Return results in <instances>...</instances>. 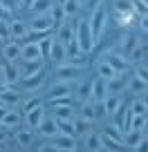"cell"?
<instances>
[{
    "mask_svg": "<svg viewBox=\"0 0 148 152\" xmlns=\"http://www.w3.org/2000/svg\"><path fill=\"white\" fill-rule=\"evenodd\" d=\"M65 94H72V81H58L49 87L47 92V101L52 99H58V96H65Z\"/></svg>",
    "mask_w": 148,
    "mask_h": 152,
    "instance_id": "9a60e30c",
    "label": "cell"
},
{
    "mask_svg": "<svg viewBox=\"0 0 148 152\" xmlns=\"http://www.w3.org/2000/svg\"><path fill=\"white\" fill-rule=\"evenodd\" d=\"M81 119L88 121V123H92V121H96V110H94V103L92 101H85V103H81Z\"/></svg>",
    "mask_w": 148,
    "mask_h": 152,
    "instance_id": "4dcf8cb0",
    "label": "cell"
},
{
    "mask_svg": "<svg viewBox=\"0 0 148 152\" xmlns=\"http://www.w3.org/2000/svg\"><path fill=\"white\" fill-rule=\"evenodd\" d=\"M49 143H52L56 150H61V152H70V150L77 148V139H74V137H67V134H56Z\"/></svg>",
    "mask_w": 148,
    "mask_h": 152,
    "instance_id": "4fadbf2b",
    "label": "cell"
},
{
    "mask_svg": "<svg viewBox=\"0 0 148 152\" xmlns=\"http://www.w3.org/2000/svg\"><path fill=\"white\" fill-rule=\"evenodd\" d=\"M0 7L14 11V9H18V7H23V5H20V0H0Z\"/></svg>",
    "mask_w": 148,
    "mask_h": 152,
    "instance_id": "b9f144b4",
    "label": "cell"
},
{
    "mask_svg": "<svg viewBox=\"0 0 148 152\" xmlns=\"http://www.w3.org/2000/svg\"><path fill=\"white\" fill-rule=\"evenodd\" d=\"M20 81H23V87H25V90H38V87L45 83V69L38 72V74L25 76V78H20Z\"/></svg>",
    "mask_w": 148,
    "mask_h": 152,
    "instance_id": "cb8c5ba5",
    "label": "cell"
},
{
    "mask_svg": "<svg viewBox=\"0 0 148 152\" xmlns=\"http://www.w3.org/2000/svg\"><path fill=\"white\" fill-rule=\"evenodd\" d=\"M32 2H34V0H20V5H23V7H29Z\"/></svg>",
    "mask_w": 148,
    "mask_h": 152,
    "instance_id": "681fc988",
    "label": "cell"
},
{
    "mask_svg": "<svg viewBox=\"0 0 148 152\" xmlns=\"http://www.w3.org/2000/svg\"><path fill=\"white\" fill-rule=\"evenodd\" d=\"M0 83H2V65H0Z\"/></svg>",
    "mask_w": 148,
    "mask_h": 152,
    "instance_id": "f907efd6",
    "label": "cell"
},
{
    "mask_svg": "<svg viewBox=\"0 0 148 152\" xmlns=\"http://www.w3.org/2000/svg\"><path fill=\"white\" fill-rule=\"evenodd\" d=\"M7 110H9V107H5V105H0V121L5 119V114H7Z\"/></svg>",
    "mask_w": 148,
    "mask_h": 152,
    "instance_id": "c3c4849f",
    "label": "cell"
},
{
    "mask_svg": "<svg viewBox=\"0 0 148 152\" xmlns=\"http://www.w3.org/2000/svg\"><path fill=\"white\" fill-rule=\"evenodd\" d=\"M52 0H34L32 5L27 7L29 9V16L32 18H36V16H43V14H49V9H52Z\"/></svg>",
    "mask_w": 148,
    "mask_h": 152,
    "instance_id": "7402d4cb",
    "label": "cell"
},
{
    "mask_svg": "<svg viewBox=\"0 0 148 152\" xmlns=\"http://www.w3.org/2000/svg\"><path fill=\"white\" fill-rule=\"evenodd\" d=\"M58 40V43H63L65 47H70V45H74V27H72L67 20H63V23H58V29H56V36H54Z\"/></svg>",
    "mask_w": 148,
    "mask_h": 152,
    "instance_id": "ba28073f",
    "label": "cell"
},
{
    "mask_svg": "<svg viewBox=\"0 0 148 152\" xmlns=\"http://www.w3.org/2000/svg\"><path fill=\"white\" fill-rule=\"evenodd\" d=\"M43 119H45V105L43 103L25 110V123H27V130H36Z\"/></svg>",
    "mask_w": 148,
    "mask_h": 152,
    "instance_id": "5b68a950",
    "label": "cell"
},
{
    "mask_svg": "<svg viewBox=\"0 0 148 152\" xmlns=\"http://www.w3.org/2000/svg\"><path fill=\"white\" fill-rule=\"evenodd\" d=\"M126 74H115L110 81H105V96L108 94H119L121 90L126 87Z\"/></svg>",
    "mask_w": 148,
    "mask_h": 152,
    "instance_id": "d6986e66",
    "label": "cell"
},
{
    "mask_svg": "<svg viewBox=\"0 0 148 152\" xmlns=\"http://www.w3.org/2000/svg\"><path fill=\"white\" fill-rule=\"evenodd\" d=\"M54 29V20L49 14H43V16H36L32 18V25H29V31H43V34H49Z\"/></svg>",
    "mask_w": 148,
    "mask_h": 152,
    "instance_id": "9c48e42d",
    "label": "cell"
},
{
    "mask_svg": "<svg viewBox=\"0 0 148 152\" xmlns=\"http://www.w3.org/2000/svg\"><path fill=\"white\" fill-rule=\"evenodd\" d=\"M103 99H105V81L96 76V78H92V96H90V101L101 103Z\"/></svg>",
    "mask_w": 148,
    "mask_h": 152,
    "instance_id": "4316f807",
    "label": "cell"
},
{
    "mask_svg": "<svg viewBox=\"0 0 148 152\" xmlns=\"http://www.w3.org/2000/svg\"><path fill=\"white\" fill-rule=\"evenodd\" d=\"M36 152H61V150H56V148H54L52 143H45V145L36 148Z\"/></svg>",
    "mask_w": 148,
    "mask_h": 152,
    "instance_id": "7dc6e473",
    "label": "cell"
},
{
    "mask_svg": "<svg viewBox=\"0 0 148 152\" xmlns=\"http://www.w3.org/2000/svg\"><path fill=\"white\" fill-rule=\"evenodd\" d=\"M146 139V134L144 132H135V130H128V132H124V139H121V143H124V148H130V150H135V148L139 145V143Z\"/></svg>",
    "mask_w": 148,
    "mask_h": 152,
    "instance_id": "603a6c76",
    "label": "cell"
},
{
    "mask_svg": "<svg viewBox=\"0 0 148 152\" xmlns=\"http://www.w3.org/2000/svg\"><path fill=\"white\" fill-rule=\"evenodd\" d=\"M128 92L130 94H146V81L133 76V78L128 81Z\"/></svg>",
    "mask_w": 148,
    "mask_h": 152,
    "instance_id": "e575fe53",
    "label": "cell"
},
{
    "mask_svg": "<svg viewBox=\"0 0 148 152\" xmlns=\"http://www.w3.org/2000/svg\"><path fill=\"white\" fill-rule=\"evenodd\" d=\"M0 105H2V103H0Z\"/></svg>",
    "mask_w": 148,
    "mask_h": 152,
    "instance_id": "11a10c76",
    "label": "cell"
},
{
    "mask_svg": "<svg viewBox=\"0 0 148 152\" xmlns=\"http://www.w3.org/2000/svg\"><path fill=\"white\" fill-rule=\"evenodd\" d=\"M128 58H133V61H144V58H146V45H135V49H133V52H130L128 54Z\"/></svg>",
    "mask_w": 148,
    "mask_h": 152,
    "instance_id": "74e56055",
    "label": "cell"
},
{
    "mask_svg": "<svg viewBox=\"0 0 148 152\" xmlns=\"http://www.w3.org/2000/svg\"><path fill=\"white\" fill-rule=\"evenodd\" d=\"M20 63V67H18V72H20V78H25V76H32V74H38V72H43L45 67H43V61L40 63H27V61H18Z\"/></svg>",
    "mask_w": 148,
    "mask_h": 152,
    "instance_id": "484cf974",
    "label": "cell"
},
{
    "mask_svg": "<svg viewBox=\"0 0 148 152\" xmlns=\"http://www.w3.org/2000/svg\"><path fill=\"white\" fill-rule=\"evenodd\" d=\"M105 23H108V9H105V2L101 0L99 5L94 7L92 16L88 18V25H90V31H92V40H94V47L99 45V40H101V38H103Z\"/></svg>",
    "mask_w": 148,
    "mask_h": 152,
    "instance_id": "6da1fadb",
    "label": "cell"
},
{
    "mask_svg": "<svg viewBox=\"0 0 148 152\" xmlns=\"http://www.w3.org/2000/svg\"><path fill=\"white\" fill-rule=\"evenodd\" d=\"M77 2H79V5H85V2H88V0H77Z\"/></svg>",
    "mask_w": 148,
    "mask_h": 152,
    "instance_id": "816d5d0a",
    "label": "cell"
},
{
    "mask_svg": "<svg viewBox=\"0 0 148 152\" xmlns=\"http://www.w3.org/2000/svg\"><path fill=\"white\" fill-rule=\"evenodd\" d=\"M16 143L20 148H29L34 143V130H18L16 132Z\"/></svg>",
    "mask_w": 148,
    "mask_h": 152,
    "instance_id": "1f68e13d",
    "label": "cell"
},
{
    "mask_svg": "<svg viewBox=\"0 0 148 152\" xmlns=\"http://www.w3.org/2000/svg\"><path fill=\"white\" fill-rule=\"evenodd\" d=\"M128 110H130V114H148V103H146V99H139V96H135L133 99V103L128 105Z\"/></svg>",
    "mask_w": 148,
    "mask_h": 152,
    "instance_id": "d6a6232c",
    "label": "cell"
},
{
    "mask_svg": "<svg viewBox=\"0 0 148 152\" xmlns=\"http://www.w3.org/2000/svg\"><path fill=\"white\" fill-rule=\"evenodd\" d=\"M47 58L52 63H56V65H61V63H65L67 58V47L63 43H58L56 38L52 40V45H49V52H47Z\"/></svg>",
    "mask_w": 148,
    "mask_h": 152,
    "instance_id": "30bf717a",
    "label": "cell"
},
{
    "mask_svg": "<svg viewBox=\"0 0 148 152\" xmlns=\"http://www.w3.org/2000/svg\"><path fill=\"white\" fill-rule=\"evenodd\" d=\"M61 7H63V16H65V20L72 18V16L79 11V2H77V0H63Z\"/></svg>",
    "mask_w": 148,
    "mask_h": 152,
    "instance_id": "d590c367",
    "label": "cell"
},
{
    "mask_svg": "<svg viewBox=\"0 0 148 152\" xmlns=\"http://www.w3.org/2000/svg\"><path fill=\"white\" fill-rule=\"evenodd\" d=\"M137 43H139V36H137V34H133V31L124 34V38H121V45H119V54L128 58V54L135 49V45H137Z\"/></svg>",
    "mask_w": 148,
    "mask_h": 152,
    "instance_id": "e0dca14e",
    "label": "cell"
},
{
    "mask_svg": "<svg viewBox=\"0 0 148 152\" xmlns=\"http://www.w3.org/2000/svg\"><path fill=\"white\" fill-rule=\"evenodd\" d=\"M11 16H14V11L5 9V7H0V20H7V23H11Z\"/></svg>",
    "mask_w": 148,
    "mask_h": 152,
    "instance_id": "bcb514c9",
    "label": "cell"
},
{
    "mask_svg": "<svg viewBox=\"0 0 148 152\" xmlns=\"http://www.w3.org/2000/svg\"><path fill=\"white\" fill-rule=\"evenodd\" d=\"M20 123H23V114L16 112V110H7L5 119L0 121V125H2V128H7V130H18Z\"/></svg>",
    "mask_w": 148,
    "mask_h": 152,
    "instance_id": "2e32d148",
    "label": "cell"
},
{
    "mask_svg": "<svg viewBox=\"0 0 148 152\" xmlns=\"http://www.w3.org/2000/svg\"><path fill=\"white\" fill-rule=\"evenodd\" d=\"M105 61L112 65V69H115L117 74H126V65H128V58H126V56H121V54H115V56L105 58Z\"/></svg>",
    "mask_w": 148,
    "mask_h": 152,
    "instance_id": "f1b7e54d",
    "label": "cell"
},
{
    "mask_svg": "<svg viewBox=\"0 0 148 152\" xmlns=\"http://www.w3.org/2000/svg\"><path fill=\"white\" fill-rule=\"evenodd\" d=\"M135 76H137V78H144V81H148V67H146V61H141V65H137V72H135Z\"/></svg>",
    "mask_w": 148,
    "mask_h": 152,
    "instance_id": "7bdbcfd3",
    "label": "cell"
},
{
    "mask_svg": "<svg viewBox=\"0 0 148 152\" xmlns=\"http://www.w3.org/2000/svg\"><path fill=\"white\" fill-rule=\"evenodd\" d=\"M0 103L5 105V107L14 110L16 105L20 103V92L16 90V87H11V85H5V87H0Z\"/></svg>",
    "mask_w": 148,
    "mask_h": 152,
    "instance_id": "52a82bcc",
    "label": "cell"
},
{
    "mask_svg": "<svg viewBox=\"0 0 148 152\" xmlns=\"http://www.w3.org/2000/svg\"><path fill=\"white\" fill-rule=\"evenodd\" d=\"M2 56L7 58V63H18L20 61V43H16V40L5 43V47H2Z\"/></svg>",
    "mask_w": 148,
    "mask_h": 152,
    "instance_id": "44dd1931",
    "label": "cell"
},
{
    "mask_svg": "<svg viewBox=\"0 0 148 152\" xmlns=\"http://www.w3.org/2000/svg\"><path fill=\"white\" fill-rule=\"evenodd\" d=\"M11 38H9V23L7 20H0V43L5 45V43H9Z\"/></svg>",
    "mask_w": 148,
    "mask_h": 152,
    "instance_id": "ab89813d",
    "label": "cell"
},
{
    "mask_svg": "<svg viewBox=\"0 0 148 152\" xmlns=\"http://www.w3.org/2000/svg\"><path fill=\"white\" fill-rule=\"evenodd\" d=\"M85 148L90 152H101L103 148H101V137L99 134H88L85 137Z\"/></svg>",
    "mask_w": 148,
    "mask_h": 152,
    "instance_id": "8d00e7d4",
    "label": "cell"
},
{
    "mask_svg": "<svg viewBox=\"0 0 148 152\" xmlns=\"http://www.w3.org/2000/svg\"><path fill=\"white\" fill-rule=\"evenodd\" d=\"M36 130H38L40 137H45V139H54L56 134H61L58 132V125H56V119H54V116H47V114H45V119L40 121V125Z\"/></svg>",
    "mask_w": 148,
    "mask_h": 152,
    "instance_id": "8fae6325",
    "label": "cell"
},
{
    "mask_svg": "<svg viewBox=\"0 0 148 152\" xmlns=\"http://www.w3.org/2000/svg\"><path fill=\"white\" fill-rule=\"evenodd\" d=\"M72 125H74V137L85 134V130H88V121H83V119H74V121H72Z\"/></svg>",
    "mask_w": 148,
    "mask_h": 152,
    "instance_id": "60d3db41",
    "label": "cell"
},
{
    "mask_svg": "<svg viewBox=\"0 0 148 152\" xmlns=\"http://www.w3.org/2000/svg\"><path fill=\"white\" fill-rule=\"evenodd\" d=\"M115 14H117V20H119L121 27L130 25V20H133V7H130V0H117V2H115Z\"/></svg>",
    "mask_w": 148,
    "mask_h": 152,
    "instance_id": "8992f818",
    "label": "cell"
},
{
    "mask_svg": "<svg viewBox=\"0 0 148 152\" xmlns=\"http://www.w3.org/2000/svg\"><path fill=\"white\" fill-rule=\"evenodd\" d=\"M52 116L56 121H72V119H74V107H72L70 103L52 105Z\"/></svg>",
    "mask_w": 148,
    "mask_h": 152,
    "instance_id": "5bb4252c",
    "label": "cell"
},
{
    "mask_svg": "<svg viewBox=\"0 0 148 152\" xmlns=\"http://www.w3.org/2000/svg\"><path fill=\"white\" fill-rule=\"evenodd\" d=\"M128 130H135V132H144L146 130V114H133L130 116Z\"/></svg>",
    "mask_w": 148,
    "mask_h": 152,
    "instance_id": "836d02e7",
    "label": "cell"
},
{
    "mask_svg": "<svg viewBox=\"0 0 148 152\" xmlns=\"http://www.w3.org/2000/svg\"><path fill=\"white\" fill-rule=\"evenodd\" d=\"M99 137H101V148H105L108 152H126V148H124L121 141H115V139L103 137V134H99Z\"/></svg>",
    "mask_w": 148,
    "mask_h": 152,
    "instance_id": "f546056e",
    "label": "cell"
},
{
    "mask_svg": "<svg viewBox=\"0 0 148 152\" xmlns=\"http://www.w3.org/2000/svg\"><path fill=\"white\" fill-rule=\"evenodd\" d=\"M121 96L119 94H108L103 101H101V105H103V112H105V116H110V114H117V110L121 107Z\"/></svg>",
    "mask_w": 148,
    "mask_h": 152,
    "instance_id": "ac0fdd59",
    "label": "cell"
},
{
    "mask_svg": "<svg viewBox=\"0 0 148 152\" xmlns=\"http://www.w3.org/2000/svg\"><path fill=\"white\" fill-rule=\"evenodd\" d=\"M72 101V94H65V96H58V99H52L49 105H61V103H70Z\"/></svg>",
    "mask_w": 148,
    "mask_h": 152,
    "instance_id": "f6af8a7d",
    "label": "cell"
},
{
    "mask_svg": "<svg viewBox=\"0 0 148 152\" xmlns=\"http://www.w3.org/2000/svg\"><path fill=\"white\" fill-rule=\"evenodd\" d=\"M72 96H77L81 103L90 101V96H92V78H90V81H85V83H79L77 90H72Z\"/></svg>",
    "mask_w": 148,
    "mask_h": 152,
    "instance_id": "d4e9b609",
    "label": "cell"
},
{
    "mask_svg": "<svg viewBox=\"0 0 148 152\" xmlns=\"http://www.w3.org/2000/svg\"><path fill=\"white\" fill-rule=\"evenodd\" d=\"M43 52H40V45L38 43H23L20 45V61H27V63H40L43 61Z\"/></svg>",
    "mask_w": 148,
    "mask_h": 152,
    "instance_id": "277c9868",
    "label": "cell"
},
{
    "mask_svg": "<svg viewBox=\"0 0 148 152\" xmlns=\"http://www.w3.org/2000/svg\"><path fill=\"white\" fill-rule=\"evenodd\" d=\"M74 47L81 54H90L94 49V40H92V31H90V25H88V18L77 20V25H74Z\"/></svg>",
    "mask_w": 148,
    "mask_h": 152,
    "instance_id": "7a4b0ae2",
    "label": "cell"
},
{
    "mask_svg": "<svg viewBox=\"0 0 148 152\" xmlns=\"http://www.w3.org/2000/svg\"><path fill=\"white\" fill-rule=\"evenodd\" d=\"M103 137H110V139H115V141H121V139H124V132H121L117 125H108L105 132H103Z\"/></svg>",
    "mask_w": 148,
    "mask_h": 152,
    "instance_id": "f35d334b",
    "label": "cell"
},
{
    "mask_svg": "<svg viewBox=\"0 0 148 152\" xmlns=\"http://www.w3.org/2000/svg\"><path fill=\"white\" fill-rule=\"evenodd\" d=\"M20 81V72L18 67L14 65V63H7V65H2V83L5 85H14V83Z\"/></svg>",
    "mask_w": 148,
    "mask_h": 152,
    "instance_id": "ffe728a7",
    "label": "cell"
},
{
    "mask_svg": "<svg viewBox=\"0 0 148 152\" xmlns=\"http://www.w3.org/2000/svg\"><path fill=\"white\" fill-rule=\"evenodd\" d=\"M101 152H103V150H101Z\"/></svg>",
    "mask_w": 148,
    "mask_h": 152,
    "instance_id": "6f0895ef",
    "label": "cell"
},
{
    "mask_svg": "<svg viewBox=\"0 0 148 152\" xmlns=\"http://www.w3.org/2000/svg\"><path fill=\"white\" fill-rule=\"evenodd\" d=\"M85 69L83 65H77V63H70V61H65V63H61V65H56V69H54V76H56L58 81H74L81 72Z\"/></svg>",
    "mask_w": 148,
    "mask_h": 152,
    "instance_id": "3957f363",
    "label": "cell"
},
{
    "mask_svg": "<svg viewBox=\"0 0 148 152\" xmlns=\"http://www.w3.org/2000/svg\"><path fill=\"white\" fill-rule=\"evenodd\" d=\"M115 74H117V72L112 69V65H110L108 61H99V63H96V76H99V78H103V81H110Z\"/></svg>",
    "mask_w": 148,
    "mask_h": 152,
    "instance_id": "83f0119b",
    "label": "cell"
},
{
    "mask_svg": "<svg viewBox=\"0 0 148 152\" xmlns=\"http://www.w3.org/2000/svg\"><path fill=\"white\" fill-rule=\"evenodd\" d=\"M52 2H54V0H52Z\"/></svg>",
    "mask_w": 148,
    "mask_h": 152,
    "instance_id": "9f6ffc18",
    "label": "cell"
},
{
    "mask_svg": "<svg viewBox=\"0 0 148 152\" xmlns=\"http://www.w3.org/2000/svg\"><path fill=\"white\" fill-rule=\"evenodd\" d=\"M70 152H81V150H79V148H74V150H70Z\"/></svg>",
    "mask_w": 148,
    "mask_h": 152,
    "instance_id": "f5cc1de1",
    "label": "cell"
},
{
    "mask_svg": "<svg viewBox=\"0 0 148 152\" xmlns=\"http://www.w3.org/2000/svg\"><path fill=\"white\" fill-rule=\"evenodd\" d=\"M0 85H2V83H0Z\"/></svg>",
    "mask_w": 148,
    "mask_h": 152,
    "instance_id": "db71d44e",
    "label": "cell"
},
{
    "mask_svg": "<svg viewBox=\"0 0 148 152\" xmlns=\"http://www.w3.org/2000/svg\"><path fill=\"white\" fill-rule=\"evenodd\" d=\"M52 40L54 38H43V40H40V52H43V56H47V52H49V45H52Z\"/></svg>",
    "mask_w": 148,
    "mask_h": 152,
    "instance_id": "ee69618b",
    "label": "cell"
},
{
    "mask_svg": "<svg viewBox=\"0 0 148 152\" xmlns=\"http://www.w3.org/2000/svg\"><path fill=\"white\" fill-rule=\"evenodd\" d=\"M29 34V25L25 23V20H11L9 23V38L11 40H23L25 36Z\"/></svg>",
    "mask_w": 148,
    "mask_h": 152,
    "instance_id": "7c38bea8",
    "label": "cell"
}]
</instances>
